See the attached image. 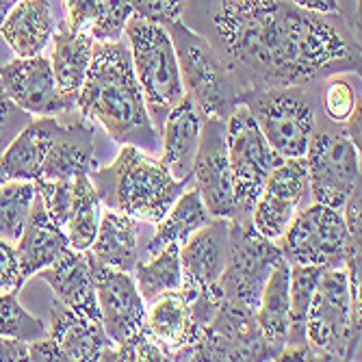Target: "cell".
<instances>
[{"mask_svg": "<svg viewBox=\"0 0 362 362\" xmlns=\"http://www.w3.org/2000/svg\"><path fill=\"white\" fill-rule=\"evenodd\" d=\"M52 33L54 16L48 0H18V5L0 24V35L20 59L42 54L52 40Z\"/></svg>", "mask_w": 362, "mask_h": 362, "instance_id": "cb8c5ba5", "label": "cell"}, {"mask_svg": "<svg viewBox=\"0 0 362 362\" xmlns=\"http://www.w3.org/2000/svg\"><path fill=\"white\" fill-rule=\"evenodd\" d=\"M358 103L360 98L356 95L354 87L347 81H343L341 76H332L327 81L323 91V109L325 115L334 124H345L351 111L358 107Z\"/></svg>", "mask_w": 362, "mask_h": 362, "instance_id": "d590c367", "label": "cell"}, {"mask_svg": "<svg viewBox=\"0 0 362 362\" xmlns=\"http://www.w3.org/2000/svg\"><path fill=\"white\" fill-rule=\"evenodd\" d=\"M16 243H18L16 252H18L22 282L30 280L42 269L50 267L52 262L63 254V250L70 247L63 228H59L48 217L37 191H35V200H33L28 219L24 223V230H22V235Z\"/></svg>", "mask_w": 362, "mask_h": 362, "instance_id": "d6986e66", "label": "cell"}, {"mask_svg": "<svg viewBox=\"0 0 362 362\" xmlns=\"http://www.w3.org/2000/svg\"><path fill=\"white\" fill-rule=\"evenodd\" d=\"M48 325L24 310L18 302V293L0 295V337H11L24 343L46 337Z\"/></svg>", "mask_w": 362, "mask_h": 362, "instance_id": "d6a6232c", "label": "cell"}, {"mask_svg": "<svg viewBox=\"0 0 362 362\" xmlns=\"http://www.w3.org/2000/svg\"><path fill=\"white\" fill-rule=\"evenodd\" d=\"M37 276L50 284L59 304L68 306L70 310H74L91 321H100L95 284H93V276H91L89 260H87L85 252L65 247L63 254L52 262V265L42 269Z\"/></svg>", "mask_w": 362, "mask_h": 362, "instance_id": "ac0fdd59", "label": "cell"}, {"mask_svg": "<svg viewBox=\"0 0 362 362\" xmlns=\"http://www.w3.org/2000/svg\"><path fill=\"white\" fill-rule=\"evenodd\" d=\"M72 182L74 180H46V178H37L35 182H33V185H35L37 195L42 197L48 217L59 228L65 226V221H68V215H70Z\"/></svg>", "mask_w": 362, "mask_h": 362, "instance_id": "e575fe53", "label": "cell"}, {"mask_svg": "<svg viewBox=\"0 0 362 362\" xmlns=\"http://www.w3.org/2000/svg\"><path fill=\"white\" fill-rule=\"evenodd\" d=\"M204 115L195 107L191 95H182V100L176 103L168 117L163 119L160 130V146L163 156L158 158L163 165L170 170V174L176 180L189 182L193 174V160L200 146V133H202Z\"/></svg>", "mask_w": 362, "mask_h": 362, "instance_id": "e0dca14e", "label": "cell"}, {"mask_svg": "<svg viewBox=\"0 0 362 362\" xmlns=\"http://www.w3.org/2000/svg\"><path fill=\"white\" fill-rule=\"evenodd\" d=\"M24 286L20 278L18 252L11 241L0 239V295L3 293H20Z\"/></svg>", "mask_w": 362, "mask_h": 362, "instance_id": "f35d334b", "label": "cell"}, {"mask_svg": "<svg viewBox=\"0 0 362 362\" xmlns=\"http://www.w3.org/2000/svg\"><path fill=\"white\" fill-rule=\"evenodd\" d=\"M13 360H28V343L11 337H0V362Z\"/></svg>", "mask_w": 362, "mask_h": 362, "instance_id": "60d3db41", "label": "cell"}, {"mask_svg": "<svg viewBox=\"0 0 362 362\" xmlns=\"http://www.w3.org/2000/svg\"><path fill=\"white\" fill-rule=\"evenodd\" d=\"M103 217V202L98 195L89 174H78L72 182V204L68 221L63 226V233L68 243L76 252H85L91 247L98 226Z\"/></svg>", "mask_w": 362, "mask_h": 362, "instance_id": "f1b7e54d", "label": "cell"}, {"mask_svg": "<svg viewBox=\"0 0 362 362\" xmlns=\"http://www.w3.org/2000/svg\"><path fill=\"white\" fill-rule=\"evenodd\" d=\"M89 178L107 209L148 223L165 217L187 189V182L176 180L158 158L135 146H124L107 168L93 165Z\"/></svg>", "mask_w": 362, "mask_h": 362, "instance_id": "3957f363", "label": "cell"}, {"mask_svg": "<svg viewBox=\"0 0 362 362\" xmlns=\"http://www.w3.org/2000/svg\"><path fill=\"white\" fill-rule=\"evenodd\" d=\"M124 33L128 37L133 70L146 95L148 109L152 107L154 111H170L182 100L185 85L168 28L130 16Z\"/></svg>", "mask_w": 362, "mask_h": 362, "instance_id": "ba28073f", "label": "cell"}, {"mask_svg": "<svg viewBox=\"0 0 362 362\" xmlns=\"http://www.w3.org/2000/svg\"><path fill=\"white\" fill-rule=\"evenodd\" d=\"M54 115H44L26 124L18 137L0 154V185L11 180L35 182L42 176L44 158L59 130Z\"/></svg>", "mask_w": 362, "mask_h": 362, "instance_id": "ffe728a7", "label": "cell"}, {"mask_svg": "<svg viewBox=\"0 0 362 362\" xmlns=\"http://www.w3.org/2000/svg\"><path fill=\"white\" fill-rule=\"evenodd\" d=\"M213 26L226 54L262 87L360 72V46L343 13L306 11L291 0H221Z\"/></svg>", "mask_w": 362, "mask_h": 362, "instance_id": "6da1fadb", "label": "cell"}, {"mask_svg": "<svg viewBox=\"0 0 362 362\" xmlns=\"http://www.w3.org/2000/svg\"><path fill=\"white\" fill-rule=\"evenodd\" d=\"M321 269L323 267H315V265H291V284H288L291 327H288L286 345H308L306 343V317H308L313 291H315Z\"/></svg>", "mask_w": 362, "mask_h": 362, "instance_id": "4dcf8cb0", "label": "cell"}, {"mask_svg": "<svg viewBox=\"0 0 362 362\" xmlns=\"http://www.w3.org/2000/svg\"><path fill=\"white\" fill-rule=\"evenodd\" d=\"M76 109L85 119L100 124L122 146H135L148 154L160 148V133L150 119L130 48L122 40L95 42L91 65L76 95Z\"/></svg>", "mask_w": 362, "mask_h": 362, "instance_id": "7a4b0ae2", "label": "cell"}, {"mask_svg": "<svg viewBox=\"0 0 362 362\" xmlns=\"http://www.w3.org/2000/svg\"><path fill=\"white\" fill-rule=\"evenodd\" d=\"M230 219H211L180 245L182 295L187 302L221 304L219 278L228 254Z\"/></svg>", "mask_w": 362, "mask_h": 362, "instance_id": "7c38bea8", "label": "cell"}, {"mask_svg": "<svg viewBox=\"0 0 362 362\" xmlns=\"http://www.w3.org/2000/svg\"><path fill=\"white\" fill-rule=\"evenodd\" d=\"M0 81L11 103L30 115H57L61 111L76 109V103L65 98L54 81L52 65L46 57L35 54L13 59L0 68Z\"/></svg>", "mask_w": 362, "mask_h": 362, "instance_id": "2e32d148", "label": "cell"}, {"mask_svg": "<svg viewBox=\"0 0 362 362\" xmlns=\"http://www.w3.org/2000/svg\"><path fill=\"white\" fill-rule=\"evenodd\" d=\"M135 284L146 304L160 298L163 293L178 291L182 286L180 243H170L146 262L135 265Z\"/></svg>", "mask_w": 362, "mask_h": 362, "instance_id": "f546056e", "label": "cell"}, {"mask_svg": "<svg viewBox=\"0 0 362 362\" xmlns=\"http://www.w3.org/2000/svg\"><path fill=\"white\" fill-rule=\"evenodd\" d=\"M130 3H133V16L160 26H170L172 22L180 20L185 0H130Z\"/></svg>", "mask_w": 362, "mask_h": 362, "instance_id": "8d00e7d4", "label": "cell"}, {"mask_svg": "<svg viewBox=\"0 0 362 362\" xmlns=\"http://www.w3.org/2000/svg\"><path fill=\"white\" fill-rule=\"evenodd\" d=\"M308 193L306 158H284L269 174L250 213V223L258 235L278 241Z\"/></svg>", "mask_w": 362, "mask_h": 362, "instance_id": "9a60e30c", "label": "cell"}, {"mask_svg": "<svg viewBox=\"0 0 362 362\" xmlns=\"http://www.w3.org/2000/svg\"><path fill=\"white\" fill-rule=\"evenodd\" d=\"M306 343L317 360L360 358V302L351 300L345 267L321 269L306 317Z\"/></svg>", "mask_w": 362, "mask_h": 362, "instance_id": "277c9868", "label": "cell"}, {"mask_svg": "<svg viewBox=\"0 0 362 362\" xmlns=\"http://www.w3.org/2000/svg\"><path fill=\"white\" fill-rule=\"evenodd\" d=\"M288 284H291V265L282 258L272 269L265 286H262L258 308H256V323L260 327L265 341H269L276 349H282L288 339Z\"/></svg>", "mask_w": 362, "mask_h": 362, "instance_id": "4316f807", "label": "cell"}, {"mask_svg": "<svg viewBox=\"0 0 362 362\" xmlns=\"http://www.w3.org/2000/svg\"><path fill=\"white\" fill-rule=\"evenodd\" d=\"M35 185L28 180H11L0 185V239L16 243L28 219Z\"/></svg>", "mask_w": 362, "mask_h": 362, "instance_id": "1f68e13d", "label": "cell"}, {"mask_svg": "<svg viewBox=\"0 0 362 362\" xmlns=\"http://www.w3.org/2000/svg\"><path fill=\"white\" fill-rule=\"evenodd\" d=\"M291 3L315 13H341L339 0H291Z\"/></svg>", "mask_w": 362, "mask_h": 362, "instance_id": "7bdbcfd3", "label": "cell"}, {"mask_svg": "<svg viewBox=\"0 0 362 362\" xmlns=\"http://www.w3.org/2000/svg\"><path fill=\"white\" fill-rule=\"evenodd\" d=\"M345 128V135L351 139V144L360 150V103H358V107L351 111V115L347 117V122L343 124Z\"/></svg>", "mask_w": 362, "mask_h": 362, "instance_id": "ee69618b", "label": "cell"}, {"mask_svg": "<svg viewBox=\"0 0 362 362\" xmlns=\"http://www.w3.org/2000/svg\"><path fill=\"white\" fill-rule=\"evenodd\" d=\"M18 5V0H0V24L5 22V18L9 16V11Z\"/></svg>", "mask_w": 362, "mask_h": 362, "instance_id": "f6af8a7d", "label": "cell"}, {"mask_svg": "<svg viewBox=\"0 0 362 362\" xmlns=\"http://www.w3.org/2000/svg\"><path fill=\"white\" fill-rule=\"evenodd\" d=\"M304 158L315 202L343 209L347 197L360 187V150L345 130L313 133Z\"/></svg>", "mask_w": 362, "mask_h": 362, "instance_id": "8fae6325", "label": "cell"}, {"mask_svg": "<svg viewBox=\"0 0 362 362\" xmlns=\"http://www.w3.org/2000/svg\"><path fill=\"white\" fill-rule=\"evenodd\" d=\"M226 146L235 182L237 217L247 215L250 219L262 187L284 156L269 146L245 105H239L226 119Z\"/></svg>", "mask_w": 362, "mask_h": 362, "instance_id": "9c48e42d", "label": "cell"}, {"mask_svg": "<svg viewBox=\"0 0 362 362\" xmlns=\"http://www.w3.org/2000/svg\"><path fill=\"white\" fill-rule=\"evenodd\" d=\"M180 68L185 93L191 95L204 117L228 119L239 105L241 91L233 70L219 59L206 37L185 26L180 20L165 26Z\"/></svg>", "mask_w": 362, "mask_h": 362, "instance_id": "5b68a950", "label": "cell"}, {"mask_svg": "<svg viewBox=\"0 0 362 362\" xmlns=\"http://www.w3.org/2000/svg\"><path fill=\"white\" fill-rule=\"evenodd\" d=\"M89 252L105 265L130 274L139 262V219L107 209Z\"/></svg>", "mask_w": 362, "mask_h": 362, "instance_id": "484cf974", "label": "cell"}, {"mask_svg": "<svg viewBox=\"0 0 362 362\" xmlns=\"http://www.w3.org/2000/svg\"><path fill=\"white\" fill-rule=\"evenodd\" d=\"M146 330L152 341L168 354V358L174 360L180 349L193 345L202 337L204 327L193 321L189 304L178 288L163 293L160 298L150 302L146 308Z\"/></svg>", "mask_w": 362, "mask_h": 362, "instance_id": "44dd1931", "label": "cell"}, {"mask_svg": "<svg viewBox=\"0 0 362 362\" xmlns=\"http://www.w3.org/2000/svg\"><path fill=\"white\" fill-rule=\"evenodd\" d=\"M191 178H195V189L215 219L237 217L235 182L226 146V119L204 117Z\"/></svg>", "mask_w": 362, "mask_h": 362, "instance_id": "5bb4252c", "label": "cell"}, {"mask_svg": "<svg viewBox=\"0 0 362 362\" xmlns=\"http://www.w3.org/2000/svg\"><path fill=\"white\" fill-rule=\"evenodd\" d=\"M288 265L343 267L347 250V226L341 209L315 202L298 211L286 233L276 241Z\"/></svg>", "mask_w": 362, "mask_h": 362, "instance_id": "30bf717a", "label": "cell"}, {"mask_svg": "<svg viewBox=\"0 0 362 362\" xmlns=\"http://www.w3.org/2000/svg\"><path fill=\"white\" fill-rule=\"evenodd\" d=\"M260 133L284 158H304L315 133V107L302 87H262L241 91Z\"/></svg>", "mask_w": 362, "mask_h": 362, "instance_id": "8992f818", "label": "cell"}, {"mask_svg": "<svg viewBox=\"0 0 362 362\" xmlns=\"http://www.w3.org/2000/svg\"><path fill=\"white\" fill-rule=\"evenodd\" d=\"M46 334L59 345L65 360H103V354L113 345L100 321H91L59 302L50 308Z\"/></svg>", "mask_w": 362, "mask_h": 362, "instance_id": "7402d4cb", "label": "cell"}, {"mask_svg": "<svg viewBox=\"0 0 362 362\" xmlns=\"http://www.w3.org/2000/svg\"><path fill=\"white\" fill-rule=\"evenodd\" d=\"M130 16H133V3L130 0H103V11L91 24L89 35L95 42H117L124 35Z\"/></svg>", "mask_w": 362, "mask_h": 362, "instance_id": "836d02e7", "label": "cell"}, {"mask_svg": "<svg viewBox=\"0 0 362 362\" xmlns=\"http://www.w3.org/2000/svg\"><path fill=\"white\" fill-rule=\"evenodd\" d=\"M65 18L63 24L70 30H89L103 11V0H61Z\"/></svg>", "mask_w": 362, "mask_h": 362, "instance_id": "74e56055", "label": "cell"}, {"mask_svg": "<svg viewBox=\"0 0 362 362\" xmlns=\"http://www.w3.org/2000/svg\"><path fill=\"white\" fill-rule=\"evenodd\" d=\"M22 113V109H18L11 98L7 95L5 87H3V81H0V139L7 133V128L13 124V119Z\"/></svg>", "mask_w": 362, "mask_h": 362, "instance_id": "b9f144b4", "label": "cell"}, {"mask_svg": "<svg viewBox=\"0 0 362 362\" xmlns=\"http://www.w3.org/2000/svg\"><path fill=\"white\" fill-rule=\"evenodd\" d=\"M28 360H44V362H68L59 349V345L46 334L37 341L28 343Z\"/></svg>", "mask_w": 362, "mask_h": 362, "instance_id": "ab89813d", "label": "cell"}, {"mask_svg": "<svg viewBox=\"0 0 362 362\" xmlns=\"http://www.w3.org/2000/svg\"><path fill=\"white\" fill-rule=\"evenodd\" d=\"M282 258L278 243L258 235L250 219H230L226 267L219 278L223 302L256 313L262 286Z\"/></svg>", "mask_w": 362, "mask_h": 362, "instance_id": "52a82bcc", "label": "cell"}, {"mask_svg": "<svg viewBox=\"0 0 362 362\" xmlns=\"http://www.w3.org/2000/svg\"><path fill=\"white\" fill-rule=\"evenodd\" d=\"M211 219H215V217L204 206L197 189H191V191L185 189V193L165 213V217H163L160 221H156V233L150 239V243L146 245L148 258L158 254L163 247L170 245V243H180L182 245L195 233V230H200L202 226H206Z\"/></svg>", "mask_w": 362, "mask_h": 362, "instance_id": "83f0119b", "label": "cell"}, {"mask_svg": "<svg viewBox=\"0 0 362 362\" xmlns=\"http://www.w3.org/2000/svg\"><path fill=\"white\" fill-rule=\"evenodd\" d=\"M52 74L57 81L59 91L76 103V95L85 83L87 70L91 65L95 40L89 35V30H70L63 22L52 33Z\"/></svg>", "mask_w": 362, "mask_h": 362, "instance_id": "d4e9b609", "label": "cell"}, {"mask_svg": "<svg viewBox=\"0 0 362 362\" xmlns=\"http://www.w3.org/2000/svg\"><path fill=\"white\" fill-rule=\"evenodd\" d=\"M93 165V128L83 117L76 124L59 126L40 178L74 180L78 174H89Z\"/></svg>", "mask_w": 362, "mask_h": 362, "instance_id": "603a6c76", "label": "cell"}, {"mask_svg": "<svg viewBox=\"0 0 362 362\" xmlns=\"http://www.w3.org/2000/svg\"><path fill=\"white\" fill-rule=\"evenodd\" d=\"M95 284L98 308L107 337L113 345H122L137 337L146 327V302L139 295L135 280L126 272L113 269L85 250Z\"/></svg>", "mask_w": 362, "mask_h": 362, "instance_id": "4fadbf2b", "label": "cell"}]
</instances>
